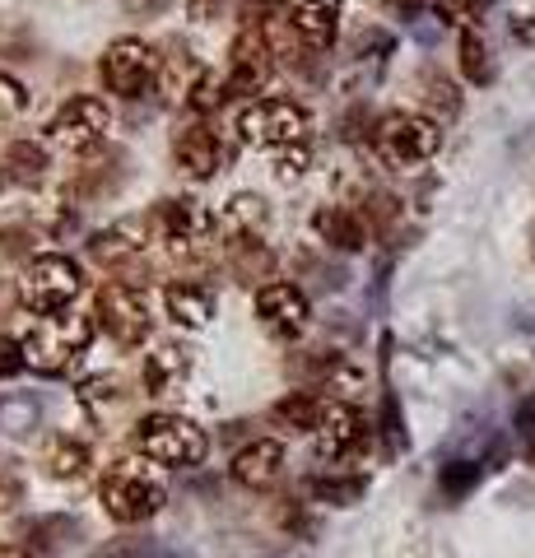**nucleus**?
<instances>
[{
  "label": "nucleus",
  "instance_id": "nucleus-1",
  "mask_svg": "<svg viewBox=\"0 0 535 558\" xmlns=\"http://www.w3.org/2000/svg\"><path fill=\"white\" fill-rule=\"evenodd\" d=\"M233 131L247 149H262L275 159L280 178H303L313 159V112L293 98H252L238 108Z\"/></svg>",
  "mask_w": 535,
  "mask_h": 558
},
{
  "label": "nucleus",
  "instance_id": "nucleus-2",
  "mask_svg": "<svg viewBox=\"0 0 535 558\" xmlns=\"http://www.w3.org/2000/svg\"><path fill=\"white\" fill-rule=\"evenodd\" d=\"M98 322L84 317V312H51V317H38L24 336V363L28 373L38 377H61L75 368V359L94 344Z\"/></svg>",
  "mask_w": 535,
  "mask_h": 558
},
{
  "label": "nucleus",
  "instance_id": "nucleus-3",
  "mask_svg": "<svg viewBox=\"0 0 535 558\" xmlns=\"http://www.w3.org/2000/svg\"><path fill=\"white\" fill-rule=\"evenodd\" d=\"M98 502H102V512H108L112 521H122V526H141V521L163 512L168 488L141 461H112V465H102V475H98Z\"/></svg>",
  "mask_w": 535,
  "mask_h": 558
},
{
  "label": "nucleus",
  "instance_id": "nucleus-4",
  "mask_svg": "<svg viewBox=\"0 0 535 558\" xmlns=\"http://www.w3.org/2000/svg\"><path fill=\"white\" fill-rule=\"evenodd\" d=\"M131 442L145 461L168 465V470H192V465L205 461V451H210V438H205V428L196 424V418L168 414V410L145 414L141 424H135Z\"/></svg>",
  "mask_w": 535,
  "mask_h": 558
},
{
  "label": "nucleus",
  "instance_id": "nucleus-5",
  "mask_svg": "<svg viewBox=\"0 0 535 558\" xmlns=\"http://www.w3.org/2000/svg\"><path fill=\"white\" fill-rule=\"evenodd\" d=\"M368 145L387 168H420L442 149V121L424 112H387L377 117Z\"/></svg>",
  "mask_w": 535,
  "mask_h": 558
},
{
  "label": "nucleus",
  "instance_id": "nucleus-6",
  "mask_svg": "<svg viewBox=\"0 0 535 558\" xmlns=\"http://www.w3.org/2000/svg\"><path fill=\"white\" fill-rule=\"evenodd\" d=\"M84 289H89L84 266H80L75 256H61V252L33 256L24 279H20V299H24L28 312H38V317H51V312H71L80 303Z\"/></svg>",
  "mask_w": 535,
  "mask_h": 558
},
{
  "label": "nucleus",
  "instance_id": "nucleus-7",
  "mask_svg": "<svg viewBox=\"0 0 535 558\" xmlns=\"http://www.w3.org/2000/svg\"><path fill=\"white\" fill-rule=\"evenodd\" d=\"M149 229H154V238H159L172 256H200L219 238L215 215L196 196L159 201V209L149 215Z\"/></svg>",
  "mask_w": 535,
  "mask_h": 558
},
{
  "label": "nucleus",
  "instance_id": "nucleus-8",
  "mask_svg": "<svg viewBox=\"0 0 535 558\" xmlns=\"http://www.w3.org/2000/svg\"><path fill=\"white\" fill-rule=\"evenodd\" d=\"M108 131H112V108L94 94H80L47 121V145L65 154H89L108 140Z\"/></svg>",
  "mask_w": 535,
  "mask_h": 558
},
{
  "label": "nucleus",
  "instance_id": "nucleus-9",
  "mask_svg": "<svg viewBox=\"0 0 535 558\" xmlns=\"http://www.w3.org/2000/svg\"><path fill=\"white\" fill-rule=\"evenodd\" d=\"M94 322L108 330L117 344H145L149 330H154V317H149V303L141 284H126V279H112V284L98 289V307H94Z\"/></svg>",
  "mask_w": 535,
  "mask_h": 558
},
{
  "label": "nucleus",
  "instance_id": "nucleus-10",
  "mask_svg": "<svg viewBox=\"0 0 535 558\" xmlns=\"http://www.w3.org/2000/svg\"><path fill=\"white\" fill-rule=\"evenodd\" d=\"M102 84L117 94V98H141L154 89V80H159V51L141 38H117L108 51H102Z\"/></svg>",
  "mask_w": 535,
  "mask_h": 558
},
{
  "label": "nucleus",
  "instance_id": "nucleus-11",
  "mask_svg": "<svg viewBox=\"0 0 535 558\" xmlns=\"http://www.w3.org/2000/svg\"><path fill=\"white\" fill-rule=\"evenodd\" d=\"M275 61H280L275 57V47L247 24L229 47V70H223V89H229V98H247L252 102V94H262L270 84Z\"/></svg>",
  "mask_w": 535,
  "mask_h": 558
},
{
  "label": "nucleus",
  "instance_id": "nucleus-12",
  "mask_svg": "<svg viewBox=\"0 0 535 558\" xmlns=\"http://www.w3.org/2000/svg\"><path fill=\"white\" fill-rule=\"evenodd\" d=\"M256 317H262V326L275 340H299L313 326V303H307V293L299 284L275 279V284L256 289Z\"/></svg>",
  "mask_w": 535,
  "mask_h": 558
},
{
  "label": "nucleus",
  "instance_id": "nucleus-13",
  "mask_svg": "<svg viewBox=\"0 0 535 558\" xmlns=\"http://www.w3.org/2000/svg\"><path fill=\"white\" fill-rule=\"evenodd\" d=\"M172 159H178V168L186 178L210 182L229 168V145H223V135L210 126V121H192V126L178 135V145H172Z\"/></svg>",
  "mask_w": 535,
  "mask_h": 558
},
{
  "label": "nucleus",
  "instance_id": "nucleus-14",
  "mask_svg": "<svg viewBox=\"0 0 535 558\" xmlns=\"http://www.w3.org/2000/svg\"><path fill=\"white\" fill-rule=\"evenodd\" d=\"M364 442H368V418L358 414L350 400H326V414H321V428H317L321 457L350 461V457H358Z\"/></svg>",
  "mask_w": 535,
  "mask_h": 558
},
{
  "label": "nucleus",
  "instance_id": "nucleus-15",
  "mask_svg": "<svg viewBox=\"0 0 535 558\" xmlns=\"http://www.w3.org/2000/svg\"><path fill=\"white\" fill-rule=\"evenodd\" d=\"M192 368H196V354L186 344H154L141 363V387L154 400L178 396L186 381H192Z\"/></svg>",
  "mask_w": 535,
  "mask_h": 558
},
{
  "label": "nucleus",
  "instance_id": "nucleus-16",
  "mask_svg": "<svg viewBox=\"0 0 535 558\" xmlns=\"http://www.w3.org/2000/svg\"><path fill=\"white\" fill-rule=\"evenodd\" d=\"M163 312H168L172 326L205 330L215 322L219 299H215L210 284H200V279H168V284H163Z\"/></svg>",
  "mask_w": 535,
  "mask_h": 558
},
{
  "label": "nucleus",
  "instance_id": "nucleus-17",
  "mask_svg": "<svg viewBox=\"0 0 535 558\" xmlns=\"http://www.w3.org/2000/svg\"><path fill=\"white\" fill-rule=\"evenodd\" d=\"M215 223H219V238H223L229 252L262 247L266 242V201L262 196H233L215 215Z\"/></svg>",
  "mask_w": 535,
  "mask_h": 558
},
{
  "label": "nucleus",
  "instance_id": "nucleus-18",
  "mask_svg": "<svg viewBox=\"0 0 535 558\" xmlns=\"http://www.w3.org/2000/svg\"><path fill=\"white\" fill-rule=\"evenodd\" d=\"M229 475H233L238 488H252V494H262V488L280 484V475H284V442H275V438L247 442V447L233 457Z\"/></svg>",
  "mask_w": 535,
  "mask_h": 558
},
{
  "label": "nucleus",
  "instance_id": "nucleus-19",
  "mask_svg": "<svg viewBox=\"0 0 535 558\" xmlns=\"http://www.w3.org/2000/svg\"><path fill=\"white\" fill-rule=\"evenodd\" d=\"M145 233H149L145 223L117 219L102 233H94L89 256L98 260V266H108V270H131V260H141V252H145Z\"/></svg>",
  "mask_w": 535,
  "mask_h": 558
},
{
  "label": "nucleus",
  "instance_id": "nucleus-20",
  "mask_svg": "<svg viewBox=\"0 0 535 558\" xmlns=\"http://www.w3.org/2000/svg\"><path fill=\"white\" fill-rule=\"evenodd\" d=\"M293 38L303 51H326L340 38V5L336 0H299L293 5Z\"/></svg>",
  "mask_w": 535,
  "mask_h": 558
},
{
  "label": "nucleus",
  "instance_id": "nucleus-21",
  "mask_svg": "<svg viewBox=\"0 0 535 558\" xmlns=\"http://www.w3.org/2000/svg\"><path fill=\"white\" fill-rule=\"evenodd\" d=\"M313 229L336 252H364V242H368V219L354 205H321L313 215Z\"/></svg>",
  "mask_w": 535,
  "mask_h": 558
},
{
  "label": "nucleus",
  "instance_id": "nucleus-22",
  "mask_svg": "<svg viewBox=\"0 0 535 558\" xmlns=\"http://www.w3.org/2000/svg\"><path fill=\"white\" fill-rule=\"evenodd\" d=\"M42 465H47L51 480L75 484V480H84V475L94 470V447L80 442V438H51V442L42 447Z\"/></svg>",
  "mask_w": 535,
  "mask_h": 558
},
{
  "label": "nucleus",
  "instance_id": "nucleus-23",
  "mask_svg": "<svg viewBox=\"0 0 535 558\" xmlns=\"http://www.w3.org/2000/svg\"><path fill=\"white\" fill-rule=\"evenodd\" d=\"M321 414H326V400L313 391H289L284 400L270 405V418L289 433H317L321 428Z\"/></svg>",
  "mask_w": 535,
  "mask_h": 558
},
{
  "label": "nucleus",
  "instance_id": "nucleus-24",
  "mask_svg": "<svg viewBox=\"0 0 535 558\" xmlns=\"http://www.w3.org/2000/svg\"><path fill=\"white\" fill-rule=\"evenodd\" d=\"M0 168H5V178H14V182L38 186L47 178V140H14Z\"/></svg>",
  "mask_w": 535,
  "mask_h": 558
},
{
  "label": "nucleus",
  "instance_id": "nucleus-25",
  "mask_svg": "<svg viewBox=\"0 0 535 558\" xmlns=\"http://www.w3.org/2000/svg\"><path fill=\"white\" fill-rule=\"evenodd\" d=\"M461 75L471 84H494V57H489L485 38L471 33V28L461 33Z\"/></svg>",
  "mask_w": 535,
  "mask_h": 558
},
{
  "label": "nucleus",
  "instance_id": "nucleus-26",
  "mask_svg": "<svg viewBox=\"0 0 535 558\" xmlns=\"http://www.w3.org/2000/svg\"><path fill=\"white\" fill-rule=\"evenodd\" d=\"M117 400H122V381H117L112 373H98V377H89V381H80V405L89 410V414L112 410Z\"/></svg>",
  "mask_w": 535,
  "mask_h": 558
},
{
  "label": "nucleus",
  "instance_id": "nucleus-27",
  "mask_svg": "<svg viewBox=\"0 0 535 558\" xmlns=\"http://www.w3.org/2000/svg\"><path fill=\"white\" fill-rule=\"evenodd\" d=\"M424 98H428V108H434V121H447V117H457V112H461L457 84H452V80H442V75H424Z\"/></svg>",
  "mask_w": 535,
  "mask_h": 558
},
{
  "label": "nucleus",
  "instance_id": "nucleus-28",
  "mask_svg": "<svg viewBox=\"0 0 535 558\" xmlns=\"http://www.w3.org/2000/svg\"><path fill=\"white\" fill-rule=\"evenodd\" d=\"M364 488H368V480L364 475H350V480H313V494L321 498V502H358L364 498Z\"/></svg>",
  "mask_w": 535,
  "mask_h": 558
},
{
  "label": "nucleus",
  "instance_id": "nucleus-29",
  "mask_svg": "<svg viewBox=\"0 0 535 558\" xmlns=\"http://www.w3.org/2000/svg\"><path fill=\"white\" fill-rule=\"evenodd\" d=\"M223 98H229V89H223V75H210V70H205V75L192 84V98H186V102H192V112L205 117V112H215Z\"/></svg>",
  "mask_w": 535,
  "mask_h": 558
},
{
  "label": "nucleus",
  "instance_id": "nucleus-30",
  "mask_svg": "<svg viewBox=\"0 0 535 558\" xmlns=\"http://www.w3.org/2000/svg\"><path fill=\"white\" fill-rule=\"evenodd\" d=\"M489 0H434V10H438V20L442 24H457V28H471L479 14H485Z\"/></svg>",
  "mask_w": 535,
  "mask_h": 558
},
{
  "label": "nucleus",
  "instance_id": "nucleus-31",
  "mask_svg": "<svg viewBox=\"0 0 535 558\" xmlns=\"http://www.w3.org/2000/svg\"><path fill=\"white\" fill-rule=\"evenodd\" d=\"M20 112H24V84L0 70V131H10Z\"/></svg>",
  "mask_w": 535,
  "mask_h": 558
},
{
  "label": "nucleus",
  "instance_id": "nucleus-32",
  "mask_svg": "<svg viewBox=\"0 0 535 558\" xmlns=\"http://www.w3.org/2000/svg\"><path fill=\"white\" fill-rule=\"evenodd\" d=\"M24 368H28V363H24V340L0 336V381H5V377H20Z\"/></svg>",
  "mask_w": 535,
  "mask_h": 558
},
{
  "label": "nucleus",
  "instance_id": "nucleus-33",
  "mask_svg": "<svg viewBox=\"0 0 535 558\" xmlns=\"http://www.w3.org/2000/svg\"><path fill=\"white\" fill-rule=\"evenodd\" d=\"M475 480H479V465H465V461H457L452 470H442V488H447V494H465Z\"/></svg>",
  "mask_w": 535,
  "mask_h": 558
},
{
  "label": "nucleus",
  "instance_id": "nucleus-34",
  "mask_svg": "<svg viewBox=\"0 0 535 558\" xmlns=\"http://www.w3.org/2000/svg\"><path fill=\"white\" fill-rule=\"evenodd\" d=\"M10 502H20V475L10 465H0V508H10Z\"/></svg>",
  "mask_w": 535,
  "mask_h": 558
},
{
  "label": "nucleus",
  "instance_id": "nucleus-35",
  "mask_svg": "<svg viewBox=\"0 0 535 558\" xmlns=\"http://www.w3.org/2000/svg\"><path fill=\"white\" fill-rule=\"evenodd\" d=\"M512 38L516 43H535V20H531V14H516V20H512Z\"/></svg>",
  "mask_w": 535,
  "mask_h": 558
},
{
  "label": "nucleus",
  "instance_id": "nucleus-36",
  "mask_svg": "<svg viewBox=\"0 0 535 558\" xmlns=\"http://www.w3.org/2000/svg\"><path fill=\"white\" fill-rule=\"evenodd\" d=\"M382 5H387L391 14H401V20H410V14H420L428 0H382Z\"/></svg>",
  "mask_w": 535,
  "mask_h": 558
},
{
  "label": "nucleus",
  "instance_id": "nucleus-37",
  "mask_svg": "<svg viewBox=\"0 0 535 558\" xmlns=\"http://www.w3.org/2000/svg\"><path fill=\"white\" fill-rule=\"evenodd\" d=\"M0 558H28L24 549H10V545H0Z\"/></svg>",
  "mask_w": 535,
  "mask_h": 558
},
{
  "label": "nucleus",
  "instance_id": "nucleus-38",
  "mask_svg": "<svg viewBox=\"0 0 535 558\" xmlns=\"http://www.w3.org/2000/svg\"><path fill=\"white\" fill-rule=\"evenodd\" d=\"M0 191H5V168H0Z\"/></svg>",
  "mask_w": 535,
  "mask_h": 558
}]
</instances>
